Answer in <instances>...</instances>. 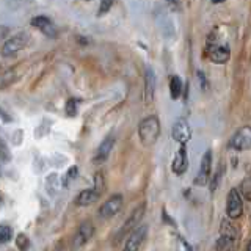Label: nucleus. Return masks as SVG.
Instances as JSON below:
<instances>
[{"label":"nucleus","instance_id":"nucleus-1","mask_svg":"<svg viewBox=\"0 0 251 251\" xmlns=\"http://www.w3.org/2000/svg\"><path fill=\"white\" fill-rule=\"evenodd\" d=\"M160 135V123L157 116H146L138 126V137L141 145L149 148L154 146Z\"/></svg>","mask_w":251,"mask_h":251},{"label":"nucleus","instance_id":"nucleus-2","mask_svg":"<svg viewBox=\"0 0 251 251\" xmlns=\"http://www.w3.org/2000/svg\"><path fill=\"white\" fill-rule=\"evenodd\" d=\"M30 41V35L25 33V31H19L18 35H14L13 38H10L8 41L3 44L2 47V57L3 58H11L16 57L19 50H22Z\"/></svg>","mask_w":251,"mask_h":251},{"label":"nucleus","instance_id":"nucleus-3","mask_svg":"<svg viewBox=\"0 0 251 251\" xmlns=\"http://www.w3.org/2000/svg\"><path fill=\"white\" fill-rule=\"evenodd\" d=\"M94 235V225L90 222H83L80 223V226L77 227V231L74 234L73 237V243H71V248H73V251H77L80 250L82 247H85L86 243H88Z\"/></svg>","mask_w":251,"mask_h":251},{"label":"nucleus","instance_id":"nucleus-4","mask_svg":"<svg viewBox=\"0 0 251 251\" xmlns=\"http://www.w3.org/2000/svg\"><path fill=\"white\" fill-rule=\"evenodd\" d=\"M243 196L239 188H231L227 193V202H226V214L231 220H235L242 215L243 212Z\"/></svg>","mask_w":251,"mask_h":251},{"label":"nucleus","instance_id":"nucleus-5","mask_svg":"<svg viewBox=\"0 0 251 251\" xmlns=\"http://www.w3.org/2000/svg\"><path fill=\"white\" fill-rule=\"evenodd\" d=\"M146 235H148V225H138L129 234V237L126 239L123 251H140L141 245L146 240Z\"/></svg>","mask_w":251,"mask_h":251},{"label":"nucleus","instance_id":"nucleus-6","mask_svg":"<svg viewBox=\"0 0 251 251\" xmlns=\"http://www.w3.org/2000/svg\"><path fill=\"white\" fill-rule=\"evenodd\" d=\"M207 55L212 63H215V65H225L231 58V47L227 44H220V43L209 44Z\"/></svg>","mask_w":251,"mask_h":251},{"label":"nucleus","instance_id":"nucleus-7","mask_svg":"<svg viewBox=\"0 0 251 251\" xmlns=\"http://www.w3.org/2000/svg\"><path fill=\"white\" fill-rule=\"evenodd\" d=\"M210 175H212V151L207 149L200 162V168H198V173H196V177H195V185H200V187L207 185Z\"/></svg>","mask_w":251,"mask_h":251},{"label":"nucleus","instance_id":"nucleus-8","mask_svg":"<svg viewBox=\"0 0 251 251\" xmlns=\"http://www.w3.org/2000/svg\"><path fill=\"white\" fill-rule=\"evenodd\" d=\"M121 207H123V195L116 193L113 196H110V198L100 206L99 217L104 218V220H108V218L115 217L118 212L121 210Z\"/></svg>","mask_w":251,"mask_h":251},{"label":"nucleus","instance_id":"nucleus-9","mask_svg":"<svg viewBox=\"0 0 251 251\" xmlns=\"http://www.w3.org/2000/svg\"><path fill=\"white\" fill-rule=\"evenodd\" d=\"M229 146L235 151H247L251 149V127L245 126V127L239 129L234 133V137L229 141Z\"/></svg>","mask_w":251,"mask_h":251},{"label":"nucleus","instance_id":"nucleus-10","mask_svg":"<svg viewBox=\"0 0 251 251\" xmlns=\"http://www.w3.org/2000/svg\"><path fill=\"white\" fill-rule=\"evenodd\" d=\"M171 137L175 141L180 145H187V141L192 138V127L190 124H188L184 118H180L177 120L175 124H173L171 127Z\"/></svg>","mask_w":251,"mask_h":251},{"label":"nucleus","instance_id":"nucleus-11","mask_svg":"<svg viewBox=\"0 0 251 251\" xmlns=\"http://www.w3.org/2000/svg\"><path fill=\"white\" fill-rule=\"evenodd\" d=\"M31 25L35 28H38L44 36L47 38H57L58 36V30L57 25L46 16H36V18L31 19Z\"/></svg>","mask_w":251,"mask_h":251},{"label":"nucleus","instance_id":"nucleus-12","mask_svg":"<svg viewBox=\"0 0 251 251\" xmlns=\"http://www.w3.org/2000/svg\"><path fill=\"white\" fill-rule=\"evenodd\" d=\"M145 207H146V204L145 202H141L140 206H137L135 209L132 210V214L129 215V218L126 220V222L123 223L121 226V229H120V235L126 234V232H132L135 227L140 225L141 222V218H143L145 215Z\"/></svg>","mask_w":251,"mask_h":251},{"label":"nucleus","instance_id":"nucleus-13","mask_svg":"<svg viewBox=\"0 0 251 251\" xmlns=\"http://www.w3.org/2000/svg\"><path fill=\"white\" fill-rule=\"evenodd\" d=\"M188 167V155H187V148L185 145H180L179 151L175 154V159L171 163V171L175 173L176 176H182L187 171Z\"/></svg>","mask_w":251,"mask_h":251},{"label":"nucleus","instance_id":"nucleus-14","mask_svg":"<svg viewBox=\"0 0 251 251\" xmlns=\"http://www.w3.org/2000/svg\"><path fill=\"white\" fill-rule=\"evenodd\" d=\"M113 146H115V137L113 135H108L107 138H104V141H102V143L99 145L96 154H94L93 162L96 163V165L104 163L108 159V155H110V152H112Z\"/></svg>","mask_w":251,"mask_h":251},{"label":"nucleus","instance_id":"nucleus-15","mask_svg":"<svg viewBox=\"0 0 251 251\" xmlns=\"http://www.w3.org/2000/svg\"><path fill=\"white\" fill-rule=\"evenodd\" d=\"M100 193L96 190L94 187L91 188H85V190H82L80 193L77 195V198H75V204L78 207H88L91 206V204L96 202L99 198H100Z\"/></svg>","mask_w":251,"mask_h":251},{"label":"nucleus","instance_id":"nucleus-16","mask_svg":"<svg viewBox=\"0 0 251 251\" xmlns=\"http://www.w3.org/2000/svg\"><path fill=\"white\" fill-rule=\"evenodd\" d=\"M155 73L152 68L146 69L145 74V104L149 105L154 100V93H155Z\"/></svg>","mask_w":251,"mask_h":251},{"label":"nucleus","instance_id":"nucleus-17","mask_svg":"<svg viewBox=\"0 0 251 251\" xmlns=\"http://www.w3.org/2000/svg\"><path fill=\"white\" fill-rule=\"evenodd\" d=\"M220 237H225L232 243H234L235 237H237V231H235V227L232 226V223L229 222V220H226V218L222 220V226H220Z\"/></svg>","mask_w":251,"mask_h":251},{"label":"nucleus","instance_id":"nucleus-18","mask_svg":"<svg viewBox=\"0 0 251 251\" xmlns=\"http://www.w3.org/2000/svg\"><path fill=\"white\" fill-rule=\"evenodd\" d=\"M182 88H184V83L180 80L179 75H171L170 77V96L173 100H176L180 98L182 94Z\"/></svg>","mask_w":251,"mask_h":251},{"label":"nucleus","instance_id":"nucleus-19","mask_svg":"<svg viewBox=\"0 0 251 251\" xmlns=\"http://www.w3.org/2000/svg\"><path fill=\"white\" fill-rule=\"evenodd\" d=\"M93 187L96 188V190L102 195L105 190V177L102 175L100 171H98L96 175H94V179H93Z\"/></svg>","mask_w":251,"mask_h":251},{"label":"nucleus","instance_id":"nucleus-20","mask_svg":"<svg viewBox=\"0 0 251 251\" xmlns=\"http://www.w3.org/2000/svg\"><path fill=\"white\" fill-rule=\"evenodd\" d=\"M240 193L247 201H251V177H245L240 184Z\"/></svg>","mask_w":251,"mask_h":251},{"label":"nucleus","instance_id":"nucleus-21","mask_svg":"<svg viewBox=\"0 0 251 251\" xmlns=\"http://www.w3.org/2000/svg\"><path fill=\"white\" fill-rule=\"evenodd\" d=\"M77 175H78V168H77V167H71V168L66 171L65 177L61 179V185H63V187H68L71 180L77 179Z\"/></svg>","mask_w":251,"mask_h":251},{"label":"nucleus","instance_id":"nucleus-22","mask_svg":"<svg viewBox=\"0 0 251 251\" xmlns=\"http://www.w3.org/2000/svg\"><path fill=\"white\" fill-rule=\"evenodd\" d=\"M13 239V229L8 225H2L0 226V242L2 243H8Z\"/></svg>","mask_w":251,"mask_h":251},{"label":"nucleus","instance_id":"nucleus-23","mask_svg":"<svg viewBox=\"0 0 251 251\" xmlns=\"http://www.w3.org/2000/svg\"><path fill=\"white\" fill-rule=\"evenodd\" d=\"M16 247H18L21 251H27L28 247H30V240L25 234H18V237H16Z\"/></svg>","mask_w":251,"mask_h":251},{"label":"nucleus","instance_id":"nucleus-24","mask_svg":"<svg viewBox=\"0 0 251 251\" xmlns=\"http://www.w3.org/2000/svg\"><path fill=\"white\" fill-rule=\"evenodd\" d=\"M66 115L68 116H75L77 115V102H75V99H69L66 102Z\"/></svg>","mask_w":251,"mask_h":251},{"label":"nucleus","instance_id":"nucleus-25","mask_svg":"<svg viewBox=\"0 0 251 251\" xmlns=\"http://www.w3.org/2000/svg\"><path fill=\"white\" fill-rule=\"evenodd\" d=\"M113 6V0H102V3L99 6V11H98V16H104L105 13L110 11V8Z\"/></svg>","mask_w":251,"mask_h":251},{"label":"nucleus","instance_id":"nucleus-26","mask_svg":"<svg viewBox=\"0 0 251 251\" xmlns=\"http://www.w3.org/2000/svg\"><path fill=\"white\" fill-rule=\"evenodd\" d=\"M177 242H179V251H193L192 245L188 243L184 237H180V235H177Z\"/></svg>","mask_w":251,"mask_h":251},{"label":"nucleus","instance_id":"nucleus-27","mask_svg":"<svg viewBox=\"0 0 251 251\" xmlns=\"http://www.w3.org/2000/svg\"><path fill=\"white\" fill-rule=\"evenodd\" d=\"M220 179H222V168H220V170L215 173V176H214V179H212V182H210V192H212V193H214V192L217 190Z\"/></svg>","mask_w":251,"mask_h":251},{"label":"nucleus","instance_id":"nucleus-28","mask_svg":"<svg viewBox=\"0 0 251 251\" xmlns=\"http://www.w3.org/2000/svg\"><path fill=\"white\" fill-rule=\"evenodd\" d=\"M10 159H11L10 151H8L5 141H2V163H8V162H10Z\"/></svg>","mask_w":251,"mask_h":251},{"label":"nucleus","instance_id":"nucleus-29","mask_svg":"<svg viewBox=\"0 0 251 251\" xmlns=\"http://www.w3.org/2000/svg\"><path fill=\"white\" fill-rule=\"evenodd\" d=\"M198 78H200V86H202V88H206L207 80H206V75H204V73H202L201 69L198 71Z\"/></svg>","mask_w":251,"mask_h":251},{"label":"nucleus","instance_id":"nucleus-30","mask_svg":"<svg viewBox=\"0 0 251 251\" xmlns=\"http://www.w3.org/2000/svg\"><path fill=\"white\" fill-rule=\"evenodd\" d=\"M223 2H226V0H212V3H223Z\"/></svg>","mask_w":251,"mask_h":251},{"label":"nucleus","instance_id":"nucleus-31","mask_svg":"<svg viewBox=\"0 0 251 251\" xmlns=\"http://www.w3.org/2000/svg\"><path fill=\"white\" fill-rule=\"evenodd\" d=\"M165 2H168V3H176V2H179V0H165Z\"/></svg>","mask_w":251,"mask_h":251},{"label":"nucleus","instance_id":"nucleus-32","mask_svg":"<svg viewBox=\"0 0 251 251\" xmlns=\"http://www.w3.org/2000/svg\"><path fill=\"white\" fill-rule=\"evenodd\" d=\"M247 251H251V240L248 242V245H247Z\"/></svg>","mask_w":251,"mask_h":251}]
</instances>
